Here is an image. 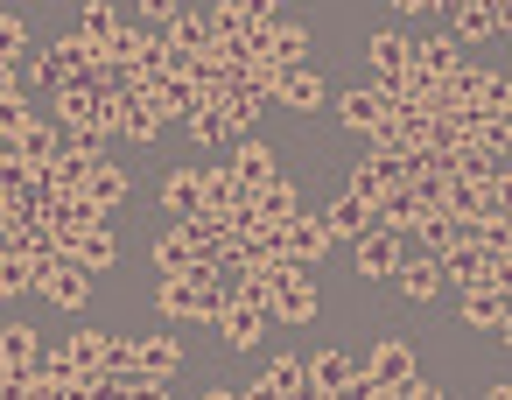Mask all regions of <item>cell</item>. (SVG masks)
Here are the masks:
<instances>
[{
  "instance_id": "obj_8",
  "label": "cell",
  "mask_w": 512,
  "mask_h": 400,
  "mask_svg": "<svg viewBox=\"0 0 512 400\" xmlns=\"http://www.w3.org/2000/svg\"><path fill=\"white\" fill-rule=\"evenodd\" d=\"M351 246H358V274H365V281H386V274H393V260L407 253L393 225H372V232H358Z\"/></svg>"
},
{
  "instance_id": "obj_17",
  "label": "cell",
  "mask_w": 512,
  "mask_h": 400,
  "mask_svg": "<svg viewBox=\"0 0 512 400\" xmlns=\"http://www.w3.org/2000/svg\"><path fill=\"white\" fill-rule=\"evenodd\" d=\"M64 260H78L85 274H106V267L120 260V239H113V232H106V218H99L92 232H78V239L64 246Z\"/></svg>"
},
{
  "instance_id": "obj_15",
  "label": "cell",
  "mask_w": 512,
  "mask_h": 400,
  "mask_svg": "<svg viewBox=\"0 0 512 400\" xmlns=\"http://www.w3.org/2000/svg\"><path fill=\"white\" fill-rule=\"evenodd\" d=\"M36 288H43V295H50L57 309H85V302H92V274H85L78 260H57V267H50V274H43Z\"/></svg>"
},
{
  "instance_id": "obj_10",
  "label": "cell",
  "mask_w": 512,
  "mask_h": 400,
  "mask_svg": "<svg viewBox=\"0 0 512 400\" xmlns=\"http://www.w3.org/2000/svg\"><path fill=\"white\" fill-rule=\"evenodd\" d=\"M267 99H281L288 113H316V106H323L330 92H323V78H316L309 64H288V71L274 78V92H267Z\"/></svg>"
},
{
  "instance_id": "obj_3",
  "label": "cell",
  "mask_w": 512,
  "mask_h": 400,
  "mask_svg": "<svg viewBox=\"0 0 512 400\" xmlns=\"http://www.w3.org/2000/svg\"><path fill=\"white\" fill-rule=\"evenodd\" d=\"M400 372H414V344H400V337H386L365 365H358V379H351V393H393V379Z\"/></svg>"
},
{
  "instance_id": "obj_12",
  "label": "cell",
  "mask_w": 512,
  "mask_h": 400,
  "mask_svg": "<svg viewBox=\"0 0 512 400\" xmlns=\"http://www.w3.org/2000/svg\"><path fill=\"white\" fill-rule=\"evenodd\" d=\"M323 225H330V246H351L358 232H372V225H379V204H365V197H351V190H344V197L323 211Z\"/></svg>"
},
{
  "instance_id": "obj_6",
  "label": "cell",
  "mask_w": 512,
  "mask_h": 400,
  "mask_svg": "<svg viewBox=\"0 0 512 400\" xmlns=\"http://www.w3.org/2000/svg\"><path fill=\"white\" fill-rule=\"evenodd\" d=\"M351 379H358V358H351V351H316V358H302V393H351Z\"/></svg>"
},
{
  "instance_id": "obj_22",
  "label": "cell",
  "mask_w": 512,
  "mask_h": 400,
  "mask_svg": "<svg viewBox=\"0 0 512 400\" xmlns=\"http://www.w3.org/2000/svg\"><path fill=\"white\" fill-rule=\"evenodd\" d=\"M260 106H267V99H260L253 85H239V78H225V92H218V113L232 120V134H246V127L260 120Z\"/></svg>"
},
{
  "instance_id": "obj_34",
  "label": "cell",
  "mask_w": 512,
  "mask_h": 400,
  "mask_svg": "<svg viewBox=\"0 0 512 400\" xmlns=\"http://www.w3.org/2000/svg\"><path fill=\"white\" fill-rule=\"evenodd\" d=\"M22 57H29V22L0 15V64H22Z\"/></svg>"
},
{
  "instance_id": "obj_2",
  "label": "cell",
  "mask_w": 512,
  "mask_h": 400,
  "mask_svg": "<svg viewBox=\"0 0 512 400\" xmlns=\"http://www.w3.org/2000/svg\"><path fill=\"white\" fill-rule=\"evenodd\" d=\"M99 218H106V211H99V204H92L85 190H57V197H50V218H43V225H50V239H57V253H64V246H71L78 232H92Z\"/></svg>"
},
{
  "instance_id": "obj_14",
  "label": "cell",
  "mask_w": 512,
  "mask_h": 400,
  "mask_svg": "<svg viewBox=\"0 0 512 400\" xmlns=\"http://www.w3.org/2000/svg\"><path fill=\"white\" fill-rule=\"evenodd\" d=\"M260 330H267V309H260V302H232V295H225V309H218V337H225L232 351H253V344H260Z\"/></svg>"
},
{
  "instance_id": "obj_5",
  "label": "cell",
  "mask_w": 512,
  "mask_h": 400,
  "mask_svg": "<svg viewBox=\"0 0 512 400\" xmlns=\"http://www.w3.org/2000/svg\"><path fill=\"white\" fill-rule=\"evenodd\" d=\"M337 120H344V134L372 141V134L386 127V99H379V85H351V92L337 99Z\"/></svg>"
},
{
  "instance_id": "obj_13",
  "label": "cell",
  "mask_w": 512,
  "mask_h": 400,
  "mask_svg": "<svg viewBox=\"0 0 512 400\" xmlns=\"http://www.w3.org/2000/svg\"><path fill=\"white\" fill-rule=\"evenodd\" d=\"M456 295H463V309H456V316H463L470 330H505V323H512L505 288H491V281H484V288H456Z\"/></svg>"
},
{
  "instance_id": "obj_43",
  "label": "cell",
  "mask_w": 512,
  "mask_h": 400,
  "mask_svg": "<svg viewBox=\"0 0 512 400\" xmlns=\"http://www.w3.org/2000/svg\"><path fill=\"white\" fill-rule=\"evenodd\" d=\"M0 393H8V372H0Z\"/></svg>"
},
{
  "instance_id": "obj_24",
  "label": "cell",
  "mask_w": 512,
  "mask_h": 400,
  "mask_svg": "<svg viewBox=\"0 0 512 400\" xmlns=\"http://www.w3.org/2000/svg\"><path fill=\"white\" fill-rule=\"evenodd\" d=\"M162 127H169V120H162L155 106H141V99L120 92V141H162Z\"/></svg>"
},
{
  "instance_id": "obj_37",
  "label": "cell",
  "mask_w": 512,
  "mask_h": 400,
  "mask_svg": "<svg viewBox=\"0 0 512 400\" xmlns=\"http://www.w3.org/2000/svg\"><path fill=\"white\" fill-rule=\"evenodd\" d=\"M344 190H351V197H365V204H379V190H386V183H379V176H372V162L358 155V169H351V183H344Z\"/></svg>"
},
{
  "instance_id": "obj_39",
  "label": "cell",
  "mask_w": 512,
  "mask_h": 400,
  "mask_svg": "<svg viewBox=\"0 0 512 400\" xmlns=\"http://www.w3.org/2000/svg\"><path fill=\"white\" fill-rule=\"evenodd\" d=\"M239 22H274V0H232Z\"/></svg>"
},
{
  "instance_id": "obj_38",
  "label": "cell",
  "mask_w": 512,
  "mask_h": 400,
  "mask_svg": "<svg viewBox=\"0 0 512 400\" xmlns=\"http://www.w3.org/2000/svg\"><path fill=\"white\" fill-rule=\"evenodd\" d=\"M22 183H36V176L22 169V155H8V148H0V197H15Z\"/></svg>"
},
{
  "instance_id": "obj_33",
  "label": "cell",
  "mask_w": 512,
  "mask_h": 400,
  "mask_svg": "<svg viewBox=\"0 0 512 400\" xmlns=\"http://www.w3.org/2000/svg\"><path fill=\"white\" fill-rule=\"evenodd\" d=\"M260 393H302V358H274L260 372Z\"/></svg>"
},
{
  "instance_id": "obj_42",
  "label": "cell",
  "mask_w": 512,
  "mask_h": 400,
  "mask_svg": "<svg viewBox=\"0 0 512 400\" xmlns=\"http://www.w3.org/2000/svg\"><path fill=\"white\" fill-rule=\"evenodd\" d=\"M393 15H407V22H414V15H428V0H393Z\"/></svg>"
},
{
  "instance_id": "obj_41",
  "label": "cell",
  "mask_w": 512,
  "mask_h": 400,
  "mask_svg": "<svg viewBox=\"0 0 512 400\" xmlns=\"http://www.w3.org/2000/svg\"><path fill=\"white\" fill-rule=\"evenodd\" d=\"M15 239V211H8V197H0V246Z\"/></svg>"
},
{
  "instance_id": "obj_27",
  "label": "cell",
  "mask_w": 512,
  "mask_h": 400,
  "mask_svg": "<svg viewBox=\"0 0 512 400\" xmlns=\"http://www.w3.org/2000/svg\"><path fill=\"white\" fill-rule=\"evenodd\" d=\"M190 302H197V281H190V274H162L155 309H162V316H176V323H190Z\"/></svg>"
},
{
  "instance_id": "obj_21",
  "label": "cell",
  "mask_w": 512,
  "mask_h": 400,
  "mask_svg": "<svg viewBox=\"0 0 512 400\" xmlns=\"http://www.w3.org/2000/svg\"><path fill=\"white\" fill-rule=\"evenodd\" d=\"M127 190H134V176H127L120 162H106V155H99V169L85 176V197H92L99 211H113V204H127Z\"/></svg>"
},
{
  "instance_id": "obj_20",
  "label": "cell",
  "mask_w": 512,
  "mask_h": 400,
  "mask_svg": "<svg viewBox=\"0 0 512 400\" xmlns=\"http://www.w3.org/2000/svg\"><path fill=\"white\" fill-rule=\"evenodd\" d=\"M456 64H463V43H456V36H414V71L449 78Z\"/></svg>"
},
{
  "instance_id": "obj_35",
  "label": "cell",
  "mask_w": 512,
  "mask_h": 400,
  "mask_svg": "<svg viewBox=\"0 0 512 400\" xmlns=\"http://www.w3.org/2000/svg\"><path fill=\"white\" fill-rule=\"evenodd\" d=\"M36 113H29V92H0V134H22Z\"/></svg>"
},
{
  "instance_id": "obj_32",
  "label": "cell",
  "mask_w": 512,
  "mask_h": 400,
  "mask_svg": "<svg viewBox=\"0 0 512 400\" xmlns=\"http://www.w3.org/2000/svg\"><path fill=\"white\" fill-rule=\"evenodd\" d=\"M8 211H15V225H43V218H50V190H43V183H22V190L8 197Z\"/></svg>"
},
{
  "instance_id": "obj_11",
  "label": "cell",
  "mask_w": 512,
  "mask_h": 400,
  "mask_svg": "<svg viewBox=\"0 0 512 400\" xmlns=\"http://www.w3.org/2000/svg\"><path fill=\"white\" fill-rule=\"evenodd\" d=\"M57 148H64V127H57V120H29V127L15 134V155H22L29 176H43V169L57 162Z\"/></svg>"
},
{
  "instance_id": "obj_30",
  "label": "cell",
  "mask_w": 512,
  "mask_h": 400,
  "mask_svg": "<svg viewBox=\"0 0 512 400\" xmlns=\"http://www.w3.org/2000/svg\"><path fill=\"white\" fill-rule=\"evenodd\" d=\"M190 120V141L197 148H218V141H232V120L218 113V106H197V113H183Z\"/></svg>"
},
{
  "instance_id": "obj_36",
  "label": "cell",
  "mask_w": 512,
  "mask_h": 400,
  "mask_svg": "<svg viewBox=\"0 0 512 400\" xmlns=\"http://www.w3.org/2000/svg\"><path fill=\"white\" fill-rule=\"evenodd\" d=\"M99 351H106V337H99V330H71V344H64V358H71V365H99Z\"/></svg>"
},
{
  "instance_id": "obj_25",
  "label": "cell",
  "mask_w": 512,
  "mask_h": 400,
  "mask_svg": "<svg viewBox=\"0 0 512 400\" xmlns=\"http://www.w3.org/2000/svg\"><path fill=\"white\" fill-rule=\"evenodd\" d=\"M267 57H274L281 71H288V64H309V29H302V22H281V15H274V43H267Z\"/></svg>"
},
{
  "instance_id": "obj_16",
  "label": "cell",
  "mask_w": 512,
  "mask_h": 400,
  "mask_svg": "<svg viewBox=\"0 0 512 400\" xmlns=\"http://www.w3.org/2000/svg\"><path fill=\"white\" fill-rule=\"evenodd\" d=\"M449 36L470 50V43H491V36H505V15L498 8H484V0H463V8L449 15Z\"/></svg>"
},
{
  "instance_id": "obj_18",
  "label": "cell",
  "mask_w": 512,
  "mask_h": 400,
  "mask_svg": "<svg viewBox=\"0 0 512 400\" xmlns=\"http://www.w3.org/2000/svg\"><path fill=\"white\" fill-rule=\"evenodd\" d=\"M134 358H141V379L162 393V386L176 379V365H183V344H176V337H148V344H134Z\"/></svg>"
},
{
  "instance_id": "obj_26",
  "label": "cell",
  "mask_w": 512,
  "mask_h": 400,
  "mask_svg": "<svg viewBox=\"0 0 512 400\" xmlns=\"http://www.w3.org/2000/svg\"><path fill=\"white\" fill-rule=\"evenodd\" d=\"M204 204V190H197V169H176V176H162V211L169 218H190Z\"/></svg>"
},
{
  "instance_id": "obj_19",
  "label": "cell",
  "mask_w": 512,
  "mask_h": 400,
  "mask_svg": "<svg viewBox=\"0 0 512 400\" xmlns=\"http://www.w3.org/2000/svg\"><path fill=\"white\" fill-rule=\"evenodd\" d=\"M197 190H204V204L197 211H246V190H239V176L232 169H197Z\"/></svg>"
},
{
  "instance_id": "obj_29",
  "label": "cell",
  "mask_w": 512,
  "mask_h": 400,
  "mask_svg": "<svg viewBox=\"0 0 512 400\" xmlns=\"http://www.w3.org/2000/svg\"><path fill=\"white\" fill-rule=\"evenodd\" d=\"M36 351H43V337H36L29 323H8V330H0V365H36Z\"/></svg>"
},
{
  "instance_id": "obj_28",
  "label": "cell",
  "mask_w": 512,
  "mask_h": 400,
  "mask_svg": "<svg viewBox=\"0 0 512 400\" xmlns=\"http://www.w3.org/2000/svg\"><path fill=\"white\" fill-rule=\"evenodd\" d=\"M36 288V274H29V260L15 253V246H0V302H22Z\"/></svg>"
},
{
  "instance_id": "obj_4",
  "label": "cell",
  "mask_w": 512,
  "mask_h": 400,
  "mask_svg": "<svg viewBox=\"0 0 512 400\" xmlns=\"http://www.w3.org/2000/svg\"><path fill=\"white\" fill-rule=\"evenodd\" d=\"M386 281H393V288H400V295H407V302H414V309H421V302H435V295H442V267H435V253H400V260H393V274H386Z\"/></svg>"
},
{
  "instance_id": "obj_9",
  "label": "cell",
  "mask_w": 512,
  "mask_h": 400,
  "mask_svg": "<svg viewBox=\"0 0 512 400\" xmlns=\"http://www.w3.org/2000/svg\"><path fill=\"white\" fill-rule=\"evenodd\" d=\"M407 64H414V36H407V29H379V36L365 43V71H372V78H400Z\"/></svg>"
},
{
  "instance_id": "obj_23",
  "label": "cell",
  "mask_w": 512,
  "mask_h": 400,
  "mask_svg": "<svg viewBox=\"0 0 512 400\" xmlns=\"http://www.w3.org/2000/svg\"><path fill=\"white\" fill-rule=\"evenodd\" d=\"M113 29H120V15H113V0H92V8L78 15V29H71V36H78L85 50H99V57H106V43H113Z\"/></svg>"
},
{
  "instance_id": "obj_31",
  "label": "cell",
  "mask_w": 512,
  "mask_h": 400,
  "mask_svg": "<svg viewBox=\"0 0 512 400\" xmlns=\"http://www.w3.org/2000/svg\"><path fill=\"white\" fill-rule=\"evenodd\" d=\"M190 260H197V246H190V232H183V225L155 239V267H162V274H183Z\"/></svg>"
},
{
  "instance_id": "obj_7",
  "label": "cell",
  "mask_w": 512,
  "mask_h": 400,
  "mask_svg": "<svg viewBox=\"0 0 512 400\" xmlns=\"http://www.w3.org/2000/svg\"><path fill=\"white\" fill-rule=\"evenodd\" d=\"M232 176H239V190H260L267 176H274V148L246 127V134H232V162H225Z\"/></svg>"
},
{
  "instance_id": "obj_40",
  "label": "cell",
  "mask_w": 512,
  "mask_h": 400,
  "mask_svg": "<svg viewBox=\"0 0 512 400\" xmlns=\"http://www.w3.org/2000/svg\"><path fill=\"white\" fill-rule=\"evenodd\" d=\"M176 15V0H141V22H169Z\"/></svg>"
},
{
  "instance_id": "obj_1",
  "label": "cell",
  "mask_w": 512,
  "mask_h": 400,
  "mask_svg": "<svg viewBox=\"0 0 512 400\" xmlns=\"http://www.w3.org/2000/svg\"><path fill=\"white\" fill-rule=\"evenodd\" d=\"M323 309V295H316V281H309V267H281L274 260V288H267V316H281V323H309Z\"/></svg>"
}]
</instances>
